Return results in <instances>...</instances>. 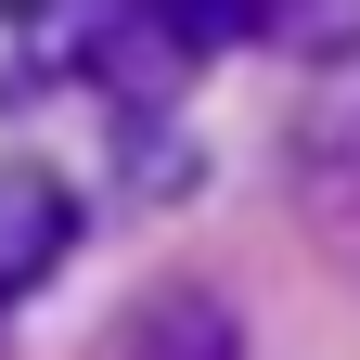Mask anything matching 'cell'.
I'll list each match as a JSON object with an SVG mask.
<instances>
[{
  "label": "cell",
  "instance_id": "1",
  "mask_svg": "<svg viewBox=\"0 0 360 360\" xmlns=\"http://www.w3.org/2000/svg\"><path fill=\"white\" fill-rule=\"evenodd\" d=\"M116 360H245V322L219 283H155L116 309Z\"/></svg>",
  "mask_w": 360,
  "mask_h": 360
},
{
  "label": "cell",
  "instance_id": "2",
  "mask_svg": "<svg viewBox=\"0 0 360 360\" xmlns=\"http://www.w3.org/2000/svg\"><path fill=\"white\" fill-rule=\"evenodd\" d=\"M65 245H77V193L52 167H0V296H26Z\"/></svg>",
  "mask_w": 360,
  "mask_h": 360
},
{
  "label": "cell",
  "instance_id": "3",
  "mask_svg": "<svg viewBox=\"0 0 360 360\" xmlns=\"http://www.w3.org/2000/svg\"><path fill=\"white\" fill-rule=\"evenodd\" d=\"M309 219H335V232L360 245V116H335V129H309Z\"/></svg>",
  "mask_w": 360,
  "mask_h": 360
}]
</instances>
